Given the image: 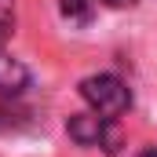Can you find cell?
<instances>
[{"label": "cell", "mask_w": 157, "mask_h": 157, "mask_svg": "<svg viewBox=\"0 0 157 157\" xmlns=\"http://www.w3.org/2000/svg\"><path fill=\"white\" fill-rule=\"evenodd\" d=\"M80 95H84V102L95 110V113H102V117L117 121L128 106H132V91H128V84L113 73H91V77L80 80Z\"/></svg>", "instance_id": "cell-1"}, {"label": "cell", "mask_w": 157, "mask_h": 157, "mask_svg": "<svg viewBox=\"0 0 157 157\" xmlns=\"http://www.w3.org/2000/svg\"><path fill=\"white\" fill-rule=\"evenodd\" d=\"M66 128H70V139L80 143V146H102V150H110V154L121 146V135H117V128H113V121L102 117V113H95V110L73 113Z\"/></svg>", "instance_id": "cell-2"}, {"label": "cell", "mask_w": 157, "mask_h": 157, "mask_svg": "<svg viewBox=\"0 0 157 157\" xmlns=\"http://www.w3.org/2000/svg\"><path fill=\"white\" fill-rule=\"evenodd\" d=\"M26 84H29V70L18 59L0 55V91L4 95H18V91H26Z\"/></svg>", "instance_id": "cell-3"}, {"label": "cell", "mask_w": 157, "mask_h": 157, "mask_svg": "<svg viewBox=\"0 0 157 157\" xmlns=\"http://www.w3.org/2000/svg\"><path fill=\"white\" fill-rule=\"evenodd\" d=\"M59 11L70 26H88L95 18V0H59Z\"/></svg>", "instance_id": "cell-4"}, {"label": "cell", "mask_w": 157, "mask_h": 157, "mask_svg": "<svg viewBox=\"0 0 157 157\" xmlns=\"http://www.w3.org/2000/svg\"><path fill=\"white\" fill-rule=\"evenodd\" d=\"M11 22H15V0H0V40L7 37Z\"/></svg>", "instance_id": "cell-5"}, {"label": "cell", "mask_w": 157, "mask_h": 157, "mask_svg": "<svg viewBox=\"0 0 157 157\" xmlns=\"http://www.w3.org/2000/svg\"><path fill=\"white\" fill-rule=\"evenodd\" d=\"M99 4H106V7H135L139 0H99Z\"/></svg>", "instance_id": "cell-6"}, {"label": "cell", "mask_w": 157, "mask_h": 157, "mask_svg": "<svg viewBox=\"0 0 157 157\" xmlns=\"http://www.w3.org/2000/svg\"><path fill=\"white\" fill-rule=\"evenodd\" d=\"M143 157H157V150H146V154H143Z\"/></svg>", "instance_id": "cell-7"}]
</instances>
